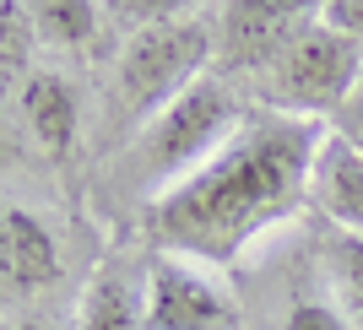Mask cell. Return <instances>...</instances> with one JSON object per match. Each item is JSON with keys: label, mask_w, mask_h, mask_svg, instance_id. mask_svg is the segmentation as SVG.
I'll list each match as a JSON object with an SVG mask.
<instances>
[{"label": "cell", "mask_w": 363, "mask_h": 330, "mask_svg": "<svg viewBox=\"0 0 363 330\" xmlns=\"http://www.w3.org/2000/svg\"><path fill=\"white\" fill-rule=\"evenodd\" d=\"M76 330H147V287L125 276V266H98L82 298V319Z\"/></svg>", "instance_id": "30bf717a"}, {"label": "cell", "mask_w": 363, "mask_h": 330, "mask_svg": "<svg viewBox=\"0 0 363 330\" xmlns=\"http://www.w3.org/2000/svg\"><path fill=\"white\" fill-rule=\"evenodd\" d=\"M0 22H6V11H0Z\"/></svg>", "instance_id": "ac0fdd59"}, {"label": "cell", "mask_w": 363, "mask_h": 330, "mask_svg": "<svg viewBox=\"0 0 363 330\" xmlns=\"http://www.w3.org/2000/svg\"><path fill=\"white\" fill-rule=\"evenodd\" d=\"M352 147H358V152H363V130H358V135H352Z\"/></svg>", "instance_id": "e0dca14e"}, {"label": "cell", "mask_w": 363, "mask_h": 330, "mask_svg": "<svg viewBox=\"0 0 363 330\" xmlns=\"http://www.w3.org/2000/svg\"><path fill=\"white\" fill-rule=\"evenodd\" d=\"M358 81H363V49L347 44L342 33H331L325 22H315L260 76V108H277V114H293V120L342 114V103L352 98Z\"/></svg>", "instance_id": "277c9868"}, {"label": "cell", "mask_w": 363, "mask_h": 330, "mask_svg": "<svg viewBox=\"0 0 363 330\" xmlns=\"http://www.w3.org/2000/svg\"><path fill=\"white\" fill-rule=\"evenodd\" d=\"M0 330H49V325H33V319H11V325H0Z\"/></svg>", "instance_id": "2e32d148"}, {"label": "cell", "mask_w": 363, "mask_h": 330, "mask_svg": "<svg viewBox=\"0 0 363 330\" xmlns=\"http://www.w3.org/2000/svg\"><path fill=\"white\" fill-rule=\"evenodd\" d=\"M309 206L336 233H363V152L352 147V135L325 130L309 168Z\"/></svg>", "instance_id": "ba28073f"}, {"label": "cell", "mask_w": 363, "mask_h": 330, "mask_svg": "<svg viewBox=\"0 0 363 330\" xmlns=\"http://www.w3.org/2000/svg\"><path fill=\"white\" fill-rule=\"evenodd\" d=\"M244 125V108L233 98L217 71H206L201 81L174 98L168 108H157L125 147V163H120V179L130 190L147 195V206L157 195H168L174 184H184L201 163H212L217 152L228 147V135Z\"/></svg>", "instance_id": "7a4b0ae2"}, {"label": "cell", "mask_w": 363, "mask_h": 330, "mask_svg": "<svg viewBox=\"0 0 363 330\" xmlns=\"http://www.w3.org/2000/svg\"><path fill=\"white\" fill-rule=\"evenodd\" d=\"M212 55H217L212 11H201V16L174 11L163 22L130 28V44H125L120 65H114V98H108L114 120H130L141 130L157 108H168L190 81L206 76Z\"/></svg>", "instance_id": "3957f363"}, {"label": "cell", "mask_w": 363, "mask_h": 330, "mask_svg": "<svg viewBox=\"0 0 363 330\" xmlns=\"http://www.w3.org/2000/svg\"><path fill=\"white\" fill-rule=\"evenodd\" d=\"M22 114H28L33 135H38V147L49 152V157H65V152L76 147V130H82V108H76V92L71 81H60V76H28V87H22Z\"/></svg>", "instance_id": "9c48e42d"}, {"label": "cell", "mask_w": 363, "mask_h": 330, "mask_svg": "<svg viewBox=\"0 0 363 330\" xmlns=\"http://www.w3.org/2000/svg\"><path fill=\"white\" fill-rule=\"evenodd\" d=\"M336 125H342V135H358V130H363V81L352 87V98H347V103H342Z\"/></svg>", "instance_id": "9a60e30c"}, {"label": "cell", "mask_w": 363, "mask_h": 330, "mask_svg": "<svg viewBox=\"0 0 363 330\" xmlns=\"http://www.w3.org/2000/svg\"><path fill=\"white\" fill-rule=\"evenodd\" d=\"M60 276V244L33 211L0 200V298H28Z\"/></svg>", "instance_id": "52a82bcc"}, {"label": "cell", "mask_w": 363, "mask_h": 330, "mask_svg": "<svg viewBox=\"0 0 363 330\" xmlns=\"http://www.w3.org/2000/svg\"><path fill=\"white\" fill-rule=\"evenodd\" d=\"M147 330H244V303L228 276L190 255H152Z\"/></svg>", "instance_id": "5b68a950"}, {"label": "cell", "mask_w": 363, "mask_h": 330, "mask_svg": "<svg viewBox=\"0 0 363 330\" xmlns=\"http://www.w3.org/2000/svg\"><path fill=\"white\" fill-rule=\"evenodd\" d=\"M282 330H352V319L336 309V298H320V292H303L288 303Z\"/></svg>", "instance_id": "4fadbf2b"}, {"label": "cell", "mask_w": 363, "mask_h": 330, "mask_svg": "<svg viewBox=\"0 0 363 330\" xmlns=\"http://www.w3.org/2000/svg\"><path fill=\"white\" fill-rule=\"evenodd\" d=\"M98 6L87 0H44V6H33V33L49 38V44H87L92 33H98Z\"/></svg>", "instance_id": "7c38bea8"}, {"label": "cell", "mask_w": 363, "mask_h": 330, "mask_svg": "<svg viewBox=\"0 0 363 330\" xmlns=\"http://www.w3.org/2000/svg\"><path fill=\"white\" fill-rule=\"evenodd\" d=\"M320 22L331 33H342L347 44L363 49V0H325V6H320Z\"/></svg>", "instance_id": "5bb4252c"}, {"label": "cell", "mask_w": 363, "mask_h": 330, "mask_svg": "<svg viewBox=\"0 0 363 330\" xmlns=\"http://www.w3.org/2000/svg\"><path fill=\"white\" fill-rule=\"evenodd\" d=\"M320 266H325V287H331L336 309L363 330V233H336L320 244Z\"/></svg>", "instance_id": "8fae6325"}, {"label": "cell", "mask_w": 363, "mask_h": 330, "mask_svg": "<svg viewBox=\"0 0 363 330\" xmlns=\"http://www.w3.org/2000/svg\"><path fill=\"white\" fill-rule=\"evenodd\" d=\"M325 141L320 120H293L277 108L244 114L212 163L157 195L141 233L157 255H190L228 271L255 239L282 227L309 200V168Z\"/></svg>", "instance_id": "6da1fadb"}, {"label": "cell", "mask_w": 363, "mask_h": 330, "mask_svg": "<svg viewBox=\"0 0 363 330\" xmlns=\"http://www.w3.org/2000/svg\"><path fill=\"white\" fill-rule=\"evenodd\" d=\"M315 22L320 6L303 0H233V6H212V44L223 71L266 76Z\"/></svg>", "instance_id": "8992f818"}]
</instances>
